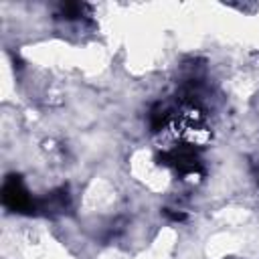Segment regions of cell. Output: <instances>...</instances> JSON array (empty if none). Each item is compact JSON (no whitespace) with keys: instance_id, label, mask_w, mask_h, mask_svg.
I'll return each mask as SVG.
<instances>
[{"instance_id":"cell-1","label":"cell","mask_w":259,"mask_h":259,"mask_svg":"<svg viewBox=\"0 0 259 259\" xmlns=\"http://www.w3.org/2000/svg\"><path fill=\"white\" fill-rule=\"evenodd\" d=\"M2 200L8 208L12 210H18V212H26L32 208V200L26 192V188L22 186L20 178L18 176H10L6 182H4V188H2Z\"/></svg>"},{"instance_id":"cell-2","label":"cell","mask_w":259,"mask_h":259,"mask_svg":"<svg viewBox=\"0 0 259 259\" xmlns=\"http://www.w3.org/2000/svg\"><path fill=\"white\" fill-rule=\"evenodd\" d=\"M81 10H83L81 4H63V6H61V12H63L67 18H75V16H79Z\"/></svg>"}]
</instances>
